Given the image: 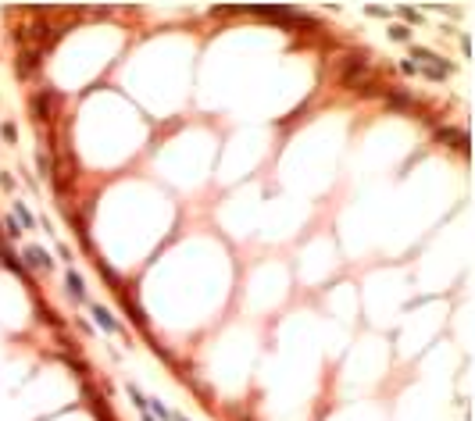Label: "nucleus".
I'll return each mask as SVG.
<instances>
[{"label": "nucleus", "instance_id": "f257e3e1", "mask_svg": "<svg viewBox=\"0 0 475 421\" xmlns=\"http://www.w3.org/2000/svg\"><path fill=\"white\" fill-rule=\"evenodd\" d=\"M368 65V54H347L343 61H339V79L347 82V86H357V71Z\"/></svg>", "mask_w": 475, "mask_h": 421}, {"label": "nucleus", "instance_id": "4468645a", "mask_svg": "<svg viewBox=\"0 0 475 421\" xmlns=\"http://www.w3.org/2000/svg\"><path fill=\"white\" fill-rule=\"evenodd\" d=\"M0 132H4V140H7V143H14V140H18V129H14V125H11V122H7V125H4V129H0Z\"/></svg>", "mask_w": 475, "mask_h": 421}, {"label": "nucleus", "instance_id": "0eeeda50", "mask_svg": "<svg viewBox=\"0 0 475 421\" xmlns=\"http://www.w3.org/2000/svg\"><path fill=\"white\" fill-rule=\"evenodd\" d=\"M36 65H40V58H36V54H18V65H14V68H18V75H22V79H29Z\"/></svg>", "mask_w": 475, "mask_h": 421}, {"label": "nucleus", "instance_id": "f8f14e48", "mask_svg": "<svg viewBox=\"0 0 475 421\" xmlns=\"http://www.w3.org/2000/svg\"><path fill=\"white\" fill-rule=\"evenodd\" d=\"M147 407H150V411H154V414H158V418H164V421H172V411H168V407H164V404H158V400H154V404H147Z\"/></svg>", "mask_w": 475, "mask_h": 421}, {"label": "nucleus", "instance_id": "9b49d317", "mask_svg": "<svg viewBox=\"0 0 475 421\" xmlns=\"http://www.w3.org/2000/svg\"><path fill=\"white\" fill-rule=\"evenodd\" d=\"M129 396H132V404H136V407H143V411H147V404H150V400H147V396H143L136 386H129Z\"/></svg>", "mask_w": 475, "mask_h": 421}, {"label": "nucleus", "instance_id": "1a4fd4ad", "mask_svg": "<svg viewBox=\"0 0 475 421\" xmlns=\"http://www.w3.org/2000/svg\"><path fill=\"white\" fill-rule=\"evenodd\" d=\"M68 293H72L75 300H82V296H86V289H82V279L75 275V272H68Z\"/></svg>", "mask_w": 475, "mask_h": 421}, {"label": "nucleus", "instance_id": "7ed1b4c3", "mask_svg": "<svg viewBox=\"0 0 475 421\" xmlns=\"http://www.w3.org/2000/svg\"><path fill=\"white\" fill-rule=\"evenodd\" d=\"M25 264H29V268H50L54 261H50V254H43L40 246H25Z\"/></svg>", "mask_w": 475, "mask_h": 421}, {"label": "nucleus", "instance_id": "423d86ee", "mask_svg": "<svg viewBox=\"0 0 475 421\" xmlns=\"http://www.w3.org/2000/svg\"><path fill=\"white\" fill-rule=\"evenodd\" d=\"M93 318H97V325H100V329H107V332H122V325L107 314V307H93Z\"/></svg>", "mask_w": 475, "mask_h": 421}, {"label": "nucleus", "instance_id": "39448f33", "mask_svg": "<svg viewBox=\"0 0 475 421\" xmlns=\"http://www.w3.org/2000/svg\"><path fill=\"white\" fill-rule=\"evenodd\" d=\"M390 111H414V97L411 93H390Z\"/></svg>", "mask_w": 475, "mask_h": 421}, {"label": "nucleus", "instance_id": "20e7f679", "mask_svg": "<svg viewBox=\"0 0 475 421\" xmlns=\"http://www.w3.org/2000/svg\"><path fill=\"white\" fill-rule=\"evenodd\" d=\"M32 114H36V122L50 118V93H36L32 97Z\"/></svg>", "mask_w": 475, "mask_h": 421}, {"label": "nucleus", "instance_id": "9d476101", "mask_svg": "<svg viewBox=\"0 0 475 421\" xmlns=\"http://www.w3.org/2000/svg\"><path fill=\"white\" fill-rule=\"evenodd\" d=\"M390 40H411V29L407 25H390Z\"/></svg>", "mask_w": 475, "mask_h": 421}, {"label": "nucleus", "instance_id": "f3484780", "mask_svg": "<svg viewBox=\"0 0 475 421\" xmlns=\"http://www.w3.org/2000/svg\"><path fill=\"white\" fill-rule=\"evenodd\" d=\"M179 421H186V418H179Z\"/></svg>", "mask_w": 475, "mask_h": 421}, {"label": "nucleus", "instance_id": "2eb2a0df", "mask_svg": "<svg viewBox=\"0 0 475 421\" xmlns=\"http://www.w3.org/2000/svg\"><path fill=\"white\" fill-rule=\"evenodd\" d=\"M400 14H404V18H407V22H422V14H418V11H414V7H400Z\"/></svg>", "mask_w": 475, "mask_h": 421}, {"label": "nucleus", "instance_id": "f03ea898", "mask_svg": "<svg viewBox=\"0 0 475 421\" xmlns=\"http://www.w3.org/2000/svg\"><path fill=\"white\" fill-rule=\"evenodd\" d=\"M436 140L443 143V146H458L461 154H468V136H465V132H458V129H440V132H436Z\"/></svg>", "mask_w": 475, "mask_h": 421}, {"label": "nucleus", "instance_id": "6e6552de", "mask_svg": "<svg viewBox=\"0 0 475 421\" xmlns=\"http://www.w3.org/2000/svg\"><path fill=\"white\" fill-rule=\"evenodd\" d=\"M14 221H18V225H22V228H36V218H32V214H29V207H25V204H22V200H18V204H14Z\"/></svg>", "mask_w": 475, "mask_h": 421}, {"label": "nucleus", "instance_id": "ddd939ff", "mask_svg": "<svg viewBox=\"0 0 475 421\" xmlns=\"http://www.w3.org/2000/svg\"><path fill=\"white\" fill-rule=\"evenodd\" d=\"M4 228H7V236H11V239H18V232H22V228H18V221H14V218H7V221H4Z\"/></svg>", "mask_w": 475, "mask_h": 421}, {"label": "nucleus", "instance_id": "dca6fc26", "mask_svg": "<svg viewBox=\"0 0 475 421\" xmlns=\"http://www.w3.org/2000/svg\"><path fill=\"white\" fill-rule=\"evenodd\" d=\"M143 421H154V418H150V414H143Z\"/></svg>", "mask_w": 475, "mask_h": 421}]
</instances>
